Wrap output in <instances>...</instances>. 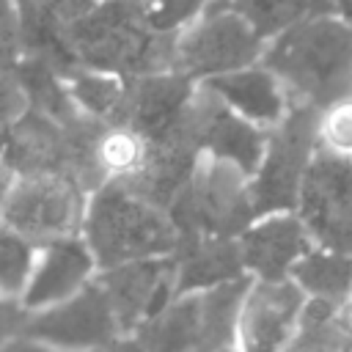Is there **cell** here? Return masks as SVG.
<instances>
[{"instance_id": "obj_29", "label": "cell", "mask_w": 352, "mask_h": 352, "mask_svg": "<svg viewBox=\"0 0 352 352\" xmlns=\"http://www.w3.org/2000/svg\"><path fill=\"white\" fill-rule=\"evenodd\" d=\"M25 316H28V311H25L16 300L0 297V346H3L6 341H11L14 336H19Z\"/></svg>"}, {"instance_id": "obj_25", "label": "cell", "mask_w": 352, "mask_h": 352, "mask_svg": "<svg viewBox=\"0 0 352 352\" xmlns=\"http://www.w3.org/2000/svg\"><path fill=\"white\" fill-rule=\"evenodd\" d=\"M143 25L168 38H179L206 8L212 0H132Z\"/></svg>"}, {"instance_id": "obj_35", "label": "cell", "mask_w": 352, "mask_h": 352, "mask_svg": "<svg viewBox=\"0 0 352 352\" xmlns=\"http://www.w3.org/2000/svg\"><path fill=\"white\" fill-rule=\"evenodd\" d=\"M96 3H118V0H96Z\"/></svg>"}, {"instance_id": "obj_30", "label": "cell", "mask_w": 352, "mask_h": 352, "mask_svg": "<svg viewBox=\"0 0 352 352\" xmlns=\"http://www.w3.org/2000/svg\"><path fill=\"white\" fill-rule=\"evenodd\" d=\"M0 352H55V349H50V346H44V344L33 341V338H28V336H14L11 341H6V344L0 346Z\"/></svg>"}, {"instance_id": "obj_3", "label": "cell", "mask_w": 352, "mask_h": 352, "mask_svg": "<svg viewBox=\"0 0 352 352\" xmlns=\"http://www.w3.org/2000/svg\"><path fill=\"white\" fill-rule=\"evenodd\" d=\"M69 44L80 69L135 80L173 69L176 38L151 33L132 0L96 3L82 19L69 25Z\"/></svg>"}, {"instance_id": "obj_15", "label": "cell", "mask_w": 352, "mask_h": 352, "mask_svg": "<svg viewBox=\"0 0 352 352\" xmlns=\"http://www.w3.org/2000/svg\"><path fill=\"white\" fill-rule=\"evenodd\" d=\"M308 228L297 212H275L253 217V223L236 236L245 275L250 280H283L294 264L314 248Z\"/></svg>"}, {"instance_id": "obj_26", "label": "cell", "mask_w": 352, "mask_h": 352, "mask_svg": "<svg viewBox=\"0 0 352 352\" xmlns=\"http://www.w3.org/2000/svg\"><path fill=\"white\" fill-rule=\"evenodd\" d=\"M316 146L352 160V91L316 110Z\"/></svg>"}, {"instance_id": "obj_21", "label": "cell", "mask_w": 352, "mask_h": 352, "mask_svg": "<svg viewBox=\"0 0 352 352\" xmlns=\"http://www.w3.org/2000/svg\"><path fill=\"white\" fill-rule=\"evenodd\" d=\"M148 143L126 124H99L91 146L94 170L99 182H129L140 173Z\"/></svg>"}, {"instance_id": "obj_33", "label": "cell", "mask_w": 352, "mask_h": 352, "mask_svg": "<svg viewBox=\"0 0 352 352\" xmlns=\"http://www.w3.org/2000/svg\"><path fill=\"white\" fill-rule=\"evenodd\" d=\"M96 352H143V349L132 338H118V341H113V344H107V346H102Z\"/></svg>"}, {"instance_id": "obj_1", "label": "cell", "mask_w": 352, "mask_h": 352, "mask_svg": "<svg viewBox=\"0 0 352 352\" xmlns=\"http://www.w3.org/2000/svg\"><path fill=\"white\" fill-rule=\"evenodd\" d=\"M258 63L278 77L292 104L319 110L352 91V25L311 14L270 38Z\"/></svg>"}, {"instance_id": "obj_19", "label": "cell", "mask_w": 352, "mask_h": 352, "mask_svg": "<svg viewBox=\"0 0 352 352\" xmlns=\"http://www.w3.org/2000/svg\"><path fill=\"white\" fill-rule=\"evenodd\" d=\"M8 74L19 85V91H22V96H25L30 110L47 116L50 121H55L60 126H72V124H77L82 118L80 110L72 102L66 77L58 69H52L50 63L22 55Z\"/></svg>"}, {"instance_id": "obj_32", "label": "cell", "mask_w": 352, "mask_h": 352, "mask_svg": "<svg viewBox=\"0 0 352 352\" xmlns=\"http://www.w3.org/2000/svg\"><path fill=\"white\" fill-rule=\"evenodd\" d=\"M11 182H14V173L8 170V165H6L3 157H0V212H3L6 195H8V190H11Z\"/></svg>"}, {"instance_id": "obj_23", "label": "cell", "mask_w": 352, "mask_h": 352, "mask_svg": "<svg viewBox=\"0 0 352 352\" xmlns=\"http://www.w3.org/2000/svg\"><path fill=\"white\" fill-rule=\"evenodd\" d=\"M226 3L253 28V33L264 44L314 14L311 0H226Z\"/></svg>"}, {"instance_id": "obj_31", "label": "cell", "mask_w": 352, "mask_h": 352, "mask_svg": "<svg viewBox=\"0 0 352 352\" xmlns=\"http://www.w3.org/2000/svg\"><path fill=\"white\" fill-rule=\"evenodd\" d=\"M283 352H338V349H333V346H322V344H308V341H297V338H292V344H289Z\"/></svg>"}, {"instance_id": "obj_6", "label": "cell", "mask_w": 352, "mask_h": 352, "mask_svg": "<svg viewBox=\"0 0 352 352\" xmlns=\"http://www.w3.org/2000/svg\"><path fill=\"white\" fill-rule=\"evenodd\" d=\"M316 151V110L294 104L289 116L267 132V146L256 173L248 179L253 214L294 212L305 170Z\"/></svg>"}, {"instance_id": "obj_7", "label": "cell", "mask_w": 352, "mask_h": 352, "mask_svg": "<svg viewBox=\"0 0 352 352\" xmlns=\"http://www.w3.org/2000/svg\"><path fill=\"white\" fill-rule=\"evenodd\" d=\"M264 41L253 28L226 0H212L209 8L176 38L173 72L201 85L212 77L258 63Z\"/></svg>"}, {"instance_id": "obj_12", "label": "cell", "mask_w": 352, "mask_h": 352, "mask_svg": "<svg viewBox=\"0 0 352 352\" xmlns=\"http://www.w3.org/2000/svg\"><path fill=\"white\" fill-rule=\"evenodd\" d=\"M94 280L107 294L124 338H129L143 319H148L170 297H176V292H173V256L140 258V261L107 267V270H99Z\"/></svg>"}, {"instance_id": "obj_14", "label": "cell", "mask_w": 352, "mask_h": 352, "mask_svg": "<svg viewBox=\"0 0 352 352\" xmlns=\"http://www.w3.org/2000/svg\"><path fill=\"white\" fill-rule=\"evenodd\" d=\"M198 82L179 72H157L126 80V102L121 124L135 129L146 143L176 132L190 113Z\"/></svg>"}, {"instance_id": "obj_13", "label": "cell", "mask_w": 352, "mask_h": 352, "mask_svg": "<svg viewBox=\"0 0 352 352\" xmlns=\"http://www.w3.org/2000/svg\"><path fill=\"white\" fill-rule=\"evenodd\" d=\"M190 113H192V135L198 151L209 160L236 168L245 179H250L261 162L267 146V129H258L245 118L234 116L204 85H198Z\"/></svg>"}, {"instance_id": "obj_5", "label": "cell", "mask_w": 352, "mask_h": 352, "mask_svg": "<svg viewBox=\"0 0 352 352\" xmlns=\"http://www.w3.org/2000/svg\"><path fill=\"white\" fill-rule=\"evenodd\" d=\"M165 214L170 217L179 239H236L256 217L248 192V179L236 168L209 160L204 154L198 157L190 182L168 204Z\"/></svg>"}, {"instance_id": "obj_17", "label": "cell", "mask_w": 352, "mask_h": 352, "mask_svg": "<svg viewBox=\"0 0 352 352\" xmlns=\"http://www.w3.org/2000/svg\"><path fill=\"white\" fill-rule=\"evenodd\" d=\"M223 107H228L234 116L245 118L248 124L258 126V129H272L278 126L289 110L294 107L286 88L278 82V77L264 69L261 63L212 77L206 82H201Z\"/></svg>"}, {"instance_id": "obj_10", "label": "cell", "mask_w": 352, "mask_h": 352, "mask_svg": "<svg viewBox=\"0 0 352 352\" xmlns=\"http://www.w3.org/2000/svg\"><path fill=\"white\" fill-rule=\"evenodd\" d=\"M294 212L316 245L352 256V160L316 146Z\"/></svg>"}, {"instance_id": "obj_36", "label": "cell", "mask_w": 352, "mask_h": 352, "mask_svg": "<svg viewBox=\"0 0 352 352\" xmlns=\"http://www.w3.org/2000/svg\"><path fill=\"white\" fill-rule=\"evenodd\" d=\"M344 352H352V349H344Z\"/></svg>"}, {"instance_id": "obj_18", "label": "cell", "mask_w": 352, "mask_h": 352, "mask_svg": "<svg viewBox=\"0 0 352 352\" xmlns=\"http://www.w3.org/2000/svg\"><path fill=\"white\" fill-rule=\"evenodd\" d=\"M248 278L236 239L223 236H195L179 239L173 250V292H206L231 280Z\"/></svg>"}, {"instance_id": "obj_11", "label": "cell", "mask_w": 352, "mask_h": 352, "mask_svg": "<svg viewBox=\"0 0 352 352\" xmlns=\"http://www.w3.org/2000/svg\"><path fill=\"white\" fill-rule=\"evenodd\" d=\"M302 305L305 294L289 278L250 280L236 316V352H283L297 333Z\"/></svg>"}, {"instance_id": "obj_24", "label": "cell", "mask_w": 352, "mask_h": 352, "mask_svg": "<svg viewBox=\"0 0 352 352\" xmlns=\"http://www.w3.org/2000/svg\"><path fill=\"white\" fill-rule=\"evenodd\" d=\"M36 250H38V245H33L30 239L19 236L16 231L0 226V297L19 302L22 292L30 280V272H33Z\"/></svg>"}, {"instance_id": "obj_22", "label": "cell", "mask_w": 352, "mask_h": 352, "mask_svg": "<svg viewBox=\"0 0 352 352\" xmlns=\"http://www.w3.org/2000/svg\"><path fill=\"white\" fill-rule=\"evenodd\" d=\"M66 85L80 116L99 124H121L124 102H126V80L104 72L74 69L66 77Z\"/></svg>"}, {"instance_id": "obj_16", "label": "cell", "mask_w": 352, "mask_h": 352, "mask_svg": "<svg viewBox=\"0 0 352 352\" xmlns=\"http://www.w3.org/2000/svg\"><path fill=\"white\" fill-rule=\"evenodd\" d=\"M96 278V261L82 242V236H66L47 245H38L30 280L19 297V305L33 314L50 308Z\"/></svg>"}, {"instance_id": "obj_9", "label": "cell", "mask_w": 352, "mask_h": 352, "mask_svg": "<svg viewBox=\"0 0 352 352\" xmlns=\"http://www.w3.org/2000/svg\"><path fill=\"white\" fill-rule=\"evenodd\" d=\"M19 336H28L55 352H96L124 338L110 300L96 280L50 308L28 314Z\"/></svg>"}, {"instance_id": "obj_28", "label": "cell", "mask_w": 352, "mask_h": 352, "mask_svg": "<svg viewBox=\"0 0 352 352\" xmlns=\"http://www.w3.org/2000/svg\"><path fill=\"white\" fill-rule=\"evenodd\" d=\"M330 330H333V338L341 352L352 349V294L344 297L341 302H336L333 316H330Z\"/></svg>"}, {"instance_id": "obj_20", "label": "cell", "mask_w": 352, "mask_h": 352, "mask_svg": "<svg viewBox=\"0 0 352 352\" xmlns=\"http://www.w3.org/2000/svg\"><path fill=\"white\" fill-rule=\"evenodd\" d=\"M289 280L311 300L341 302L352 294V256L314 245L292 270Z\"/></svg>"}, {"instance_id": "obj_2", "label": "cell", "mask_w": 352, "mask_h": 352, "mask_svg": "<svg viewBox=\"0 0 352 352\" xmlns=\"http://www.w3.org/2000/svg\"><path fill=\"white\" fill-rule=\"evenodd\" d=\"M96 272L140 258L173 256L179 234L170 217L121 182H104L88 192L82 228Z\"/></svg>"}, {"instance_id": "obj_8", "label": "cell", "mask_w": 352, "mask_h": 352, "mask_svg": "<svg viewBox=\"0 0 352 352\" xmlns=\"http://www.w3.org/2000/svg\"><path fill=\"white\" fill-rule=\"evenodd\" d=\"M88 192L63 173L14 176L6 195L0 226L16 231L33 245L80 236Z\"/></svg>"}, {"instance_id": "obj_27", "label": "cell", "mask_w": 352, "mask_h": 352, "mask_svg": "<svg viewBox=\"0 0 352 352\" xmlns=\"http://www.w3.org/2000/svg\"><path fill=\"white\" fill-rule=\"evenodd\" d=\"M22 58L19 6L16 0H0V74H8Z\"/></svg>"}, {"instance_id": "obj_34", "label": "cell", "mask_w": 352, "mask_h": 352, "mask_svg": "<svg viewBox=\"0 0 352 352\" xmlns=\"http://www.w3.org/2000/svg\"><path fill=\"white\" fill-rule=\"evenodd\" d=\"M214 352H236V346H223V349H214Z\"/></svg>"}, {"instance_id": "obj_4", "label": "cell", "mask_w": 352, "mask_h": 352, "mask_svg": "<svg viewBox=\"0 0 352 352\" xmlns=\"http://www.w3.org/2000/svg\"><path fill=\"white\" fill-rule=\"evenodd\" d=\"M250 278L170 297L129 336L143 352H214L234 346L236 316Z\"/></svg>"}]
</instances>
